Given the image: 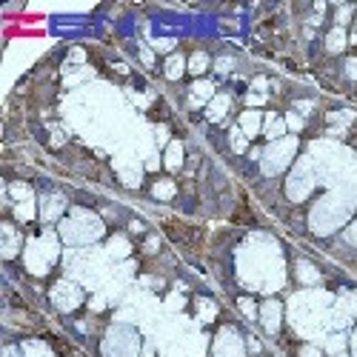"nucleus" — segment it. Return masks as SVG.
<instances>
[{
  "label": "nucleus",
  "instance_id": "1",
  "mask_svg": "<svg viewBox=\"0 0 357 357\" xmlns=\"http://www.w3.org/2000/svg\"><path fill=\"white\" fill-rule=\"evenodd\" d=\"M237 278L252 291L272 294L286 283V263L280 246L269 234H252L237 249Z\"/></svg>",
  "mask_w": 357,
  "mask_h": 357
},
{
  "label": "nucleus",
  "instance_id": "2",
  "mask_svg": "<svg viewBox=\"0 0 357 357\" xmlns=\"http://www.w3.org/2000/svg\"><path fill=\"white\" fill-rule=\"evenodd\" d=\"M332 312H335V294L329 291H301L289 301V317L297 335L320 337L332 332Z\"/></svg>",
  "mask_w": 357,
  "mask_h": 357
},
{
  "label": "nucleus",
  "instance_id": "3",
  "mask_svg": "<svg viewBox=\"0 0 357 357\" xmlns=\"http://www.w3.org/2000/svg\"><path fill=\"white\" fill-rule=\"evenodd\" d=\"M354 195L349 189H332V192H326L314 206H312V212H309V226L314 234L326 237V234H332L337 229H343L349 223V218L354 215Z\"/></svg>",
  "mask_w": 357,
  "mask_h": 357
},
{
  "label": "nucleus",
  "instance_id": "4",
  "mask_svg": "<svg viewBox=\"0 0 357 357\" xmlns=\"http://www.w3.org/2000/svg\"><path fill=\"white\" fill-rule=\"evenodd\" d=\"M103 231H106L103 220L95 212H86V209H72L69 218H63L61 226H57L61 241L69 246H92L95 241L103 237Z\"/></svg>",
  "mask_w": 357,
  "mask_h": 357
},
{
  "label": "nucleus",
  "instance_id": "5",
  "mask_svg": "<svg viewBox=\"0 0 357 357\" xmlns=\"http://www.w3.org/2000/svg\"><path fill=\"white\" fill-rule=\"evenodd\" d=\"M57 237H61V234H54V231H43L38 237H29L23 260H26V269L32 275L43 278L52 266L57 263V257H61V243H57Z\"/></svg>",
  "mask_w": 357,
  "mask_h": 357
},
{
  "label": "nucleus",
  "instance_id": "6",
  "mask_svg": "<svg viewBox=\"0 0 357 357\" xmlns=\"http://www.w3.org/2000/svg\"><path fill=\"white\" fill-rule=\"evenodd\" d=\"M103 357H140V335L126 323H114L100 343Z\"/></svg>",
  "mask_w": 357,
  "mask_h": 357
},
{
  "label": "nucleus",
  "instance_id": "7",
  "mask_svg": "<svg viewBox=\"0 0 357 357\" xmlns=\"http://www.w3.org/2000/svg\"><path fill=\"white\" fill-rule=\"evenodd\" d=\"M297 155V137H280V140H272L269 146L263 149L260 155V169L266 177H275L280 172H286L291 166Z\"/></svg>",
  "mask_w": 357,
  "mask_h": 357
},
{
  "label": "nucleus",
  "instance_id": "8",
  "mask_svg": "<svg viewBox=\"0 0 357 357\" xmlns=\"http://www.w3.org/2000/svg\"><path fill=\"white\" fill-rule=\"evenodd\" d=\"M314 183H317V174H314L312 158H301V160H297V166L291 169L289 181H286V195H289V200L303 203V200L314 192Z\"/></svg>",
  "mask_w": 357,
  "mask_h": 357
},
{
  "label": "nucleus",
  "instance_id": "9",
  "mask_svg": "<svg viewBox=\"0 0 357 357\" xmlns=\"http://www.w3.org/2000/svg\"><path fill=\"white\" fill-rule=\"evenodd\" d=\"M212 351H215V357H246V340L241 337L237 329L223 326V329L215 335Z\"/></svg>",
  "mask_w": 357,
  "mask_h": 357
},
{
  "label": "nucleus",
  "instance_id": "10",
  "mask_svg": "<svg viewBox=\"0 0 357 357\" xmlns=\"http://www.w3.org/2000/svg\"><path fill=\"white\" fill-rule=\"evenodd\" d=\"M52 303L61 309V312H75L83 303V289L75 280H57L52 286Z\"/></svg>",
  "mask_w": 357,
  "mask_h": 357
},
{
  "label": "nucleus",
  "instance_id": "11",
  "mask_svg": "<svg viewBox=\"0 0 357 357\" xmlns=\"http://www.w3.org/2000/svg\"><path fill=\"white\" fill-rule=\"evenodd\" d=\"M260 323H263V329L269 332V335H278L280 332V323H283V306H280V301L269 297V301L260 306Z\"/></svg>",
  "mask_w": 357,
  "mask_h": 357
},
{
  "label": "nucleus",
  "instance_id": "12",
  "mask_svg": "<svg viewBox=\"0 0 357 357\" xmlns=\"http://www.w3.org/2000/svg\"><path fill=\"white\" fill-rule=\"evenodd\" d=\"M63 212H66V197H63L61 192H49V195L40 197V220H43V223L57 220Z\"/></svg>",
  "mask_w": 357,
  "mask_h": 357
},
{
  "label": "nucleus",
  "instance_id": "13",
  "mask_svg": "<svg viewBox=\"0 0 357 357\" xmlns=\"http://www.w3.org/2000/svg\"><path fill=\"white\" fill-rule=\"evenodd\" d=\"M0 237H3V246H0V252H3L6 260H12V257L20 252V246H23V237L17 234V229H15L12 223L0 226Z\"/></svg>",
  "mask_w": 357,
  "mask_h": 357
},
{
  "label": "nucleus",
  "instance_id": "14",
  "mask_svg": "<svg viewBox=\"0 0 357 357\" xmlns=\"http://www.w3.org/2000/svg\"><path fill=\"white\" fill-rule=\"evenodd\" d=\"M212 98H215V83L212 80H195V86H192V106H209L212 103Z\"/></svg>",
  "mask_w": 357,
  "mask_h": 357
},
{
  "label": "nucleus",
  "instance_id": "15",
  "mask_svg": "<svg viewBox=\"0 0 357 357\" xmlns=\"http://www.w3.org/2000/svg\"><path fill=\"white\" fill-rule=\"evenodd\" d=\"M241 132H243L246 137H257V135L263 132V114L255 112V109H246V112L241 114Z\"/></svg>",
  "mask_w": 357,
  "mask_h": 357
},
{
  "label": "nucleus",
  "instance_id": "16",
  "mask_svg": "<svg viewBox=\"0 0 357 357\" xmlns=\"http://www.w3.org/2000/svg\"><path fill=\"white\" fill-rule=\"evenodd\" d=\"M286 121L280 114H266L263 117V135L269 137V140H280V137H286Z\"/></svg>",
  "mask_w": 357,
  "mask_h": 357
},
{
  "label": "nucleus",
  "instance_id": "17",
  "mask_svg": "<svg viewBox=\"0 0 357 357\" xmlns=\"http://www.w3.org/2000/svg\"><path fill=\"white\" fill-rule=\"evenodd\" d=\"M229 106H231V98H229V95H215L212 103L206 106V117H209L212 123H220V121H223V114L229 112Z\"/></svg>",
  "mask_w": 357,
  "mask_h": 357
},
{
  "label": "nucleus",
  "instance_id": "18",
  "mask_svg": "<svg viewBox=\"0 0 357 357\" xmlns=\"http://www.w3.org/2000/svg\"><path fill=\"white\" fill-rule=\"evenodd\" d=\"M163 163H166V169H169V172H177V169H181V166H183V143L172 140V143L166 146Z\"/></svg>",
  "mask_w": 357,
  "mask_h": 357
},
{
  "label": "nucleus",
  "instance_id": "19",
  "mask_svg": "<svg viewBox=\"0 0 357 357\" xmlns=\"http://www.w3.org/2000/svg\"><path fill=\"white\" fill-rule=\"evenodd\" d=\"M106 255H109V257H114V260H126V257L132 255V243L126 241V237L114 234L112 241H109V246H106Z\"/></svg>",
  "mask_w": 357,
  "mask_h": 357
},
{
  "label": "nucleus",
  "instance_id": "20",
  "mask_svg": "<svg viewBox=\"0 0 357 357\" xmlns=\"http://www.w3.org/2000/svg\"><path fill=\"white\" fill-rule=\"evenodd\" d=\"M20 357H54V351L40 340H26L20 346Z\"/></svg>",
  "mask_w": 357,
  "mask_h": 357
},
{
  "label": "nucleus",
  "instance_id": "21",
  "mask_svg": "<svg viewBox=\"0 0 357 357\" xmlns=\"http://www.w3.org/2000/svg\"><path fill=\"white\" fill-rule=\"evenodd\" d=\"M297 278H301V283H306V286H317L320 283V272L309 260H297Z\"/></svg>",
  "mask_w": 357,
  "mask_h": 357
},
{
  "label": "nucleus",
  "instance_id": "22",
  "mask_svg": "<svg viewBox=\"0 0 357 357\" xmlns=\"http://www.w3.org/2000/svg\"><path fill=\"white\" fill-rule=\"evenodd\" d=\"M189 63L183 61V54H172L169 61H166V77L169 80H177V77H183V69H186Z\"/></svg>",
  "mask_w": 357,
  "mask_h": 357
},
{
  "label": "nucleus",
  "instance_id": "23",
  "mask_svg": "<svg viewBox=\"0 0 357 357\" xmlns=\"http://www.w3.org/2000/svg\"><path fill=\"white\" fill-rule=\"evenodd\" d=\"M326 49H329V52H343L346 49V32H343V29L340 26H335L332 29V32L329 35H326Z\"/></svg>",
  "mask_w": 357,
  "mask_h": 357
},
{
  "label": "nucleus",
  "instance_id": "24",
  "mask_svg": "<svg viewBox=\"0 0 357 357\" xmlns=\"http://www.w3.org/2000/svg\"><path fill=\"white\" fill-rule=\"evenodd\" d=\"M15 218H17V220H23V223L32 220V218H35V197L15 203Z\"/></svg>",
  "mask_w": 357,
  "mask_h": 357
},
{
  "label": "nucleus",
  "instance_id": "25",
  "mask_svg": "<svg viewBox=\"0 0 357 357\" xmlns=\"http://www.w3.org/2000/svg\"><path fill=\"white\" fill-rule=\"evenodd\" d=\"M206 69H209V54H206V52H195L189 57V72L192 75H203Z\"/></svg>",
  "mask_w": 357,
  "mask_h": 357
},
{
  "label": "nucleus",
  "instance_id": "26",
  "mask_svg": "<svg viewBox=\"0 0 357 357\" xmlns=\"http://www.w3.org/2000/svg\"><path fill=\"white\" fill-rule=\"evenodd\" d=\"M323 346H326V351H332V354L337 357V354H340V349L346 346V335H343V332H332V335H326Z\"/></svg>",
  "mask_w": 357,
  "mask_h": 357
},
{
  "label": "nucleus",
  "instance_id": "27",
  "mask_svg": "<svg viewBox=\"0 0 357 357\" xmlns=\"http://www.w3.org/2000/svg\"><path fill=\"white\" fill-rule=\"evenodd\" d=\"M215 314H218V306L212 301H206V297H200V301H197V317L203 323H209V320H215Z\"/></svg>",
  "mask_w": 357,
  "mask_h": 357
},
{
  "label": "nucleus",
  "instance_id": "28",
  "mask_svg": "<svg viewBox=\"0 0 357 357\" xmlns=\"http://www.w3.org/2000/svg\"><path fill=\"white\" fill-rule=\"evenodd\" d=\"M152 195H155L158 200H172V197H174V183H172V181H158L155 189H152Z\"/></svg>",
  "mask_w": 357,
  "mask_h": 357
},
{
  "label": "nucleus",
  "instance_id": "29",
  "mask_svg": "<svg viewBox=\"0 0 357 357\" xmlns=\"http://www.w3.org/2000/svg\"><path fill=\"white\" fill-rule=\"evenodd\" d=\"M246 140H249V137L241 132V126L231 129V149H234L237 155H243V152H246Z\"/></svg>",
  "mask_w": 357,
  "mask_h": 357
},
{
  "label": "nucleus",
  "instance_id": "30",
  "mask_svg": "<svg viewBox=\"0 0 357 357\" xmlns=\"http://www.w3.org/2000/svg\"><path fill=\"white\" fill-rule=\"evenodd\" d=\"M354 121V112L351 109H346V112H332L329 114V123H335V126H349Z\"/></svg>",
  "mask_w": 357,
  "mask_h": 357
},
{
  "label": "nucleus",
  "instance_id": "31",
  "mask_svg": "<svg viewBox=\"0 0 357 357\" xmlns=\"http://www.w3.org/2000/svg\"><path fill=\"white\" fill-rule=\"evenodd\" d=\"M237 306H241V312L249 317V320H255L260 312H257V306H255V301L252 297H241V301H237Z\"/></svg>",
  "mask_w": 357,
  "mask_h": 357
},
{
  "label": "nucleus",
  "instance_id": "32",
  "mask_svg": "<svg viewBox=\"0 0 357 357\" xmlns=\"http://www.w3.org/2000/svg\"><path fill=\"white\" fill-rule=\"evenodd\" d=\"M9 195L20 203V200H29V197H32V189H29L26 183H12V189H9Z\"/></svg>",
  "mask_w": 357,
  "mask_h": 357
},
{
  "label": "nucleus",
  "instance_id": "33",
  "mask_svg": "<svg viewBox=\"0 0 357 357\" xmlns=\"http://www.w3.org/2000/svg\"><path fill=\"white\" fill-rule=\"evenodd\" d=\"M283 121H286V126H289L291 132H301V129H303V117L297 114V112H289V114L283 117Z\"/></svg>",
  "mask_w": 357,
  "mask_h": 357
},
{
  "label": "nucleus",
  "instance_id": "34",
  "mask_svg": "<svg viewBox=\"0 0 357 357\" xmlns=\"http://www.w3.org/2000/svg\"><path fill=\"white\" fill-rule=\"evenodd\" d=\"M351 15H354V6H340V9H337V26L343 29V26L351 20Z\"/></svg>",
  "mask_w": 357,
  "mask_h": 357
},
{
  "label": "nucleus",
  "instance_id": "35",
  "mask_svg": "<svg viewBox=\"0 0 357 357\" xmlns=\"http://www.w3.org/2000/svg\"><path fill=\"white\" fill-rule=\"evenodd\" d=\"M343 237H346V243H351V246H357V220H351V223L346 226V231H343Z\"/></svg>",
  "mask_w": 357,
  "mask_h": 357
},
{
  "label": "nucleus",
  "instance_id": "36",
  "mask_svg": "<svg viewBox=\"0 0 357 357\" xmlns=\"http://www.w3.org/2000/svg\"><path fill=\"white\" fill-rule=\"evenodd\" d=\"M301 357H323V349H320V346H312V343H306V346L301 349Z\"/></svg>",
  "mask_w": 357,
  "mask_h": 357
},
{
  "label": "nucleus",
  "instance_id": "37",
  "mask_svg": "<svg viewBox=\"0 0 357 357\" xmlns=\"http://www.w3.org/2000/svg\"><path fill=\"white\" fill-rule=\"evenodd\" d=\"M215 66H218V72H220V75H226V72H231L234 61H231V57H220V61H218Z\"/></svg>",
  "mask_w": 357,
  "mask_h": 357
},
{
  "label": "nucleus",
  "instance_id": "38",
  "mask_svg": "<svg viewBox=\"0 0 357 357\" xmlns=\"http://www.w3.org/2000/svg\"><path fill=\"white\" fill-rule=\"evenodd\" d=\"M346 75H349V80H357V57H349L346 61Z\"/></svg>",
  "mask_w": 357,
  "mask_h": 357
},
{
  "label": "nucleus",
  "instance_id": "39",
  "mask_svg": "<svg viewBox=\"0 0 357 357\" xmlns=\"http://www.w3.org/2000/svg\"><path fill=\"white\" fill-rule=\"evenodd\" d=\"M155 135H158V143H160V146H169V143H172V140H169V129H166V126H158V129H155Z\"/></svg>",
  "mask_w": 357,
  "mask_h": 357
},
{
  "label": "nucleus",
  "instance_id": "40",
  "mask_svg": "<svg viewBox=\"0 0 357 357\" xmlns=\"http://www.w3.org/2000/svg\"><path fill=\"white\" fill-rule=\"evenodd\" d=\"M155 49H158V52H169V49H174V40H172V38L158 40V43H155Z\"/></svg>",
  "mask_w": 357,
  "mask_h": 357
},
{
  "label": "nucleus",
  "instance_id": "41",
  "mask_svg": "<svg viewBox=\"0 0 357 357\" xmlns=\"http://www.w3.org/2000/svg\"><path fill=\"white\" fill-rule=\"evenodd\" d=\"M246 103H249V106H263V103H266V95H249Z\"/></svg>",
  "mask_w": 357,
  "mask_h": 357
},
{
  "label": "nucleus",
  "instance_id": "42",
  "mask_svg": "<svg viewBox=\"0 0 357 357\" xmlns=\"http://www.w3.org/2000/svg\"><path fill=\"white\" fill-rule=\"evenodd\" d=\"M181 306H183V297L181 294H172L169 297V309H181Z\"/></svg>",
  "mask_w": 357,
  "mask_h": 357
},
{
  "label": "nucleus",
  "instance_id": "43",
  "mask_svg": "<svg viewBox=\"0 0 357 357\" xmlns=\"http://www.w3.org/2000/svg\"><path fill=\"white\" fill-rule=\"evenodd\" d=\"M140 57H143V63H149V66H152V63H155V54H152V52H149V49H140Z\"/></svg>",
  "mask_w": 357,
  "mask_h": 357
},
{
  "label": "nucleus",
  "instance_id": "44",
  "mask_svg": "<svg viewBox=\"0 0 357 357\" xmlns=\"http://www.w3.org/2000/svg\"><path fill=\"white\" fill-rule=\"evenodd\" d=\"M252 86H255V92H263V89H266V77H257Z\"/></svg>",
  "mask_w": 357,
  "mask_h": 357
},
{
  "label": "nucleus",
  "instance_id": "45",
  "mask_svg": "<svg viewBox=\"0 0 357 357\" xmlns=\"http://www.w3.org/2000/svg\"><path fill=\"white\" fill-rule=\"evenodd\" d=\"M351 354L357 357V326H354V332H351Z\"/></svg>",
  "mask_w": 357,
  "mask_h": 357
},
{
  "label": "nucleus",
  "instance_id": "46",
  "mask_svg": "<svg viewBox=\"0 0 357 357\" xmlns=\"http://www.w3.org/2000/svg\"><path fill=\"white\" fill-rule=\"evenodd\" d=\"M140 357H155V349L146 343V346H143V351H140Z\"/></svg>",
  "mask_w": 357,
  "mask_h": 357
},
{
  "label": "nucleus",
  "instance_id": "47",
  "mask_svg": "<svg viewBox=\"0 0 357 357\" xmlns=\"http://www.w3.org/2000/svg\"><path fill=\"white\" fill-rule=\"evenodd\" d=\"M103 306H106V303H103V297H95V301H92V309H95V312H100Z\"/></svg>",
  "mask_w": 357,
  "mask_h": 357
},
{
  "label": "nucleus",
  "instance_id": "48",
  "mask_svg": "<svg viewBox=\"0 0 357 357\" xmlns=\"http://www.w3.org/2000/svg\"><path fill=\"white\" fill-rule=\"evenodd\" d=\"M309 109H312L309 100H301V103H297V112H309Z\"/></svg>",
  "mask_w": 357,
  "mask_h": 357
},
{
  "label": "nucleus",
  "instance_id": "49",
  "mask_svg": "<svg viewBox=\"0 0 357 357\" xmlns=\"http://www.w3.org/2000/svg\"><path fill=\"white\" fill-rule=\"evenodd\" d=\"M72 61H77V63H83V52H80V49H75V52H72Z\"/></svg>",
  "mask_w": 357,
  "mask_h": 357
},
{
  "label": "nucleus",
  "instance_id": "50",
  "mask_svg": "<svg viewBox=\"0 0 357 357\" xmlns=\"http://www.w3.org/2000/svg\"><path fill=\"white\" fill-rule=\"evenodd\" d=\"M337 357H349V354H337Z\"/></svg>",
  "mask_w": 357,
  "mask_h": 357
}]
</instances>
